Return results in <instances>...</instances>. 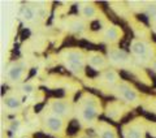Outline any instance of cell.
I'll return each mask as SVG.
<instances>
[{
	"mask_svg": "<svg viewBox=\"0 0 156 138\" xmlns=\"http://www.w3.org/2000/svg\"><path fill=\"white\" fill-rule=\"evenodd\" d=\"M103 111L101 108V102L98 96L85 93L78 99L77 103V117L80 119L81 124L86 126H95L99 119L100 113Z\"/></svg>",
	"mask_w": 156,
	"mask_h": 138,
	"instance_id": "obj_1",
	"label": "cell"
},
{
	"mask_svg": "<svg viewBox=\"0 0 156 138\" xmlns=\"http://www.w3.org/2000/svg\"><path fill=\"white\" fill-rule=\"evenodd\" d=\"M61 61L69 72L77 76L85 74V68L87 64V55L80 48H66L61 52Z\"/></svg>",
	"mask_w": 156,
	"mask_h": 138,
	"instance_id": "obj_2",
	"label": "cell"
},
{
	"mask_svg": "<svg viewBox=\"0 0 156 138\" xmlns=\"http://www.w3.org/2000/svg\"><path fill=\"white\" fill-rule=\"evenodd\" d=\"M113 91L116 96L124 100V103L128 106H136L140 103V94L138 93V90L126 81H120L113 87Z\"/></svg>",
	"mask_w": 156,
	"mask_h": 138,
	"instance_id": "obj_3",
	"label": "cell"
},
{
	"mask_svg": "<svg viewBox=\"0 0 156 138\" xmlns=\"http://www.w3.org/2000/svg\"><path fill=\"white\" fill-rule=\"evenodd\" d=\"M130 52L136 60H147L151 61L155 59V50L150 42H146L143 39H133L130 43Z\"/></svg>",
	"mask_w": 156,
	"mask_h": 138,
	"instance_id": "obj_4",
	"label": "cell"
},
{
	"mask_svg": "<svg viewBox=\"0 0 156 138\" xmlns=\"http://www.w3.org/2000/svg\"><path fill=\"white\" fill-rule=\"evenodd\" d=\"M107 59L112 65L120 68H128L133 63V57L129 52L116 46H109L107 48Z\"/></svg>",
	"mask_w": 156,
	"mask_h": 138,
	"instance_id": "obj_5",
	"label": "cell"
},
{
	"mask_svg": "<svg viewBox=\"0 0 156 138\" xmlns=\"http://www.w3.org/2000/svg\"><path fill=\"white\" fill-rule=\"evenodd\" d=\"M42 125H43V130L48 134H53V136H58L62 134L65 132V126L66 122L62 117H58L56 115H53L48 111L42 120Z\"/></svg>",
	"mask_w": 156,
	"mask_h": 138,
	"instance_id": "obj_6",
	"label": "cell"
},
{
	"mask_svg": "<svg viewBox=\"0 0 156 138\" xmlns=\"http://www.w3.org/2000/svg\"><path fill=\"white\" fill-rule=\"evenodd\" d=\"M147 132V122L144 119H135L122 126L124 138H144Z\"/></svg>",
	"mask_w": 156,
	"mask_h": 138,
	"instance_id": "obj_7",
	"label": "cell"
},
{
	"mask_svg": "<svg viewBox=\"0 0 156 138\" xmlns=\"http://www.w3.org/2000/svg\"><path fill=\"white\" fill-rule=\"evenodd\" d=\"M48 110H50V112L53 113V115L62 117V119H66V117L72 116L73 106L68 99L58 98V99H51L50 100V103H48Z\"/></svg>",
	"mask_w": 156,
	"mask_h": 138,
	"instance_id": "obj_8",
	"label": "cell"
},
{
	"mask_svg": "<svg viewBox=\"0 0 156 138\" xmlns=\"http://www.w3.org/2000/svg\"><path fill=\"white\" fill-rule=\"evenodd\" d=\"M27 73V65L22 61H13L11 65L7 68L5 77L8 82L11 83H20L25 78Z\"/></svg>",
	"mask_w": 156,
	"mask_h": 138,
	"instance_id": "obj_9",
	"label": "cell"
},
{
	"mask_svg": "<svg viewBox=\"0 0 156 138\" xmlns=\"http://www.w3.org/2000/svg\"><path fill=\"white\" fill-rule=\"evenodd\" d=\"M121 37H122V30H121L120 26L117 25H108L103 29V31H101V39H103V42L107 43V44H116L120 42Z\"/></svg>",
	"mask_w": 156,
	"mask_h": 138,
	"instance_id": "obj_10",
	"label": "cell"
},
{
	"mask_svg": "<svg viewBox=\"0 0 156 138\" xmlns=\"http://www.w3.org/2000/svg\"><path fill=\"white\" fill-rule=\"evenodd\" d=\"M108 59H107L103 53L96 52V51H91L87 53V64L89 67H91L95 71H105L107 65H108Z\"/></svg>",
	"mask_w": 156,
	"mask_h": 138,
	"instance_id": "obj_11",
	"label": "cell"
},
{
	"mask_svg": "<svg viewBox=\"0 0 156 138\" xmlns=\"http://www.w3.org/2000/svg\"><path fill=\"white\" fill-rule=\"evenodd\" d=\"M126 112H128V106L120 102H111L105 108V116L111 120H120Z\"/></svg>",
	"mask_w": 156,
	"mask_h": 138,
	"instance_id": "obj_12",
	"label": "cell"
},
{
	"mask_svg": "<svg viewBox=\"0 0 156 138\" xmlns=\"http://www.w3.org/2000/svg\"><path fill=\"white\" fill-rule=\"evenodd\" d=\"M95 132L98 138H119L117 130L108 122L99 121L95 125Z\"/></svg>",
	"mask_w": 156,
	"mask_h": 138,
	"instance_id": "obj_13",
	"label": "cell"
},
{
	"mask_svg": "<svg viewBox=\"0 0 156 138\" xmlns=\"http://www.w3.org/2000/svg\"><path fill=\"white\" fill-rule=\"evenodd\" d=\"M100 83H103L105 86H111V87H115L117 83L120 82V76L117 71L115 69H105V71L101 72L100 77L98 78Z\"/></svg>",
	"mask_w": 156,
	"mask_h": 138,
	"instance_id": "obj_14",
	"label": "cell"
},
{
	"mask_svg": "<svg viewBox=\"0 0 156 138\" xmlns=\"http://www.w3.org/2000/svg\"><path fill=\"white\" fill-rule=\"evenodd\" d=\"M80 14L83 20H94L99 16V9L98 7H95V4L92 3H85V4H81L80 8Z\"/></svg>",
	"mask_w": 156,
	"mask_h": 138,
	"instance_id": "obj_15",
	"label": "cell"
},
{
	"mask_svg": "<svg viewBox=\"0 0 156 138\" xmlns=\"http://www.w3.org/2000/svg\"><path fill=\"white\" fill-rule=\"evenodd\" d=\"M66 27L70 33L74 34H82L86 31V24L83 18H78L74 16H70V18L66 21Z\"/></svg>",
	"mask_w": 156,
	"mask_h": 138,
	"instance_id": "obj_16",
	"label": "cell"
},
{
	"mask_svg": "<svg viewBox=\"0 0 156 138\" xmlns=\"http://www.w3.org/2000/svg\"><path fill=\"white\" fill-rule=\"evenodd\" d=\"M20 18L22 20L23 22H33L38 18V12H37V7L31 5V4H26L21 8L20 11Z\"/></svg>",
	"mask_w": 156,
	"mask_h": 138,
	"instance_id": "obj_17",
	"label": "cell"
},
{
	"mask_svg": "<svg viewBox=\"0 0 156 138\" xmlns=\"http://www.w3.org/2000/svg\"><path fill=\"white\" fill-rule=\"evenodd\" d=\"M3 103H4V106H5L7 110H9V111H17L22 106V102H21V99H20V96L13 95V94L7 95L5 98H4Z\"/></svg>",
	"mask_w": 156,
	"mask_h": 138,
	"instance_id": "obj_18",
	"label": "cell"
},
{
	"mask_svg": "<svg viewBox=\"0 0 156 138\" xmlns=\"http://www.w3.org/2000/svg\"><path fill=\"white\" fill-rule=\"evenodd\" d=\"M146 16L150 18V21L156 26V3H147L144 7Z\"/></svg>",
	"mask_w": 156,
	"mask_h": 138,
	"instance_id": "obj_19",
	"label": "cell"
},
{
	"mask_svg": "<svg viewBox=\"0 0 156 138\" xmlns=\"http://www.w3.org/2000/svg\"><path fill=\"white\" fill-rule=\"evenodd\" d=\"M21 90H22V93H25V94H31V93L35 90V87H34L33 83H23L21 86Z\"/></svg>",
	"mask_w": 156,
	"mask_h": 138,
	"instance_id": "obj_20",
	"label": "cell"
},
{
	"mask_svg": "<svg viewBox=\"0 0 156 138\" xmlns=\"http://www.w3.org/2000/svg\"><path fill=\"white\" fill-rule=\"evenodd\" d=\"M150 68L156 73V57L154 59V60H151V61H150Z\"/></svg>",
	"mask_w": 156,
	"mask_h": 138,
	"instance_id": "obj_21",
	"label": "cell"
},
{
	"mask_svg": "<svg viewBox=\"0 0 156 138\" xmlns=\"http://www.w3.org/2000/svg\"><path fill=\"white\" fill-rule=\"evenodd\" d=\"M78 138H91V137H90V136H87V134H81Z\"/></svg>",
	"mask_w": 156,
	"mask_h": 138,
	"instance_id": "obj_22",
	"label": "cell"
}]
</instances>
